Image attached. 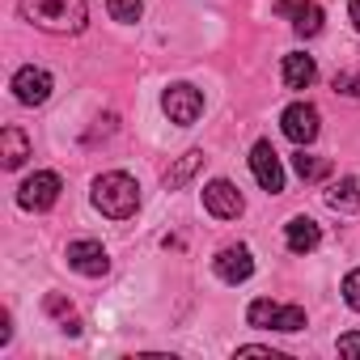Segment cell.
<instances>
[{
    "label": "cell",
    "mask_w": 360,
    "mask_h": 360,
    "mask_svg": "<svg viewBox=\"0 0 360 360\" xmlns=\"http://www.w3.org/2000/svg\"><path fill=\"white\" fill-rule=\"evenodd\" d=\"M22 22L47 30V34H81L89 22L85 0H22Z\"/></svg>",
    "instance_id": "cell-1"
},
{
    "label": "cell",
    "mask_w": 360,
    "mask_h": 360,
    "mask_svg": "<svg viewBox=\"0 0 360 360\" xmlns=\"http://www.w3.org/2000/svg\"><path fill=\"white\" fill-rule=\"evenodd\" d=\"M94 208L110 221H127L136 208H140V187L136 178L123 174V169H110V174H98L94 178Z\"/></svg>",
    "instance_id": "cell-2"
},
{
    "label": "cell",
    "mask_w": 360,
    "mask_h": 360,
    "mask_svg": "<svg viewBox=\"0 0 360 360\" xmlns=\"http://www.w3.org/2000/svg\"><path fill=\"white\" fill-rule=\"evenodd\" d=\"M246 318H250V326H259V330H284V335H292V330L305 326V309H301V305H280V301H271V297L250 301Z\"/></svg>",
    "instance_id": "cell-3"
},
{
    "label": "cell",
    "mask_w": 360,
    "mask_h": 360,
    "mask_svg": "<svg viewBox=\"0 0 360 360\" xmlns=\"http://www.w3.org/2000/svg\"><path fill=\"white\" fill-rule=\"evenodd\" d=\"M161 106H165L169 123H178V127H191V123L204 115V94H200L195 85H187V81H174V85L161 94Z\"/></svg>",
    "instance_id": "cell-4"
},
{
    "label": "cell",
    "mask_w": 360,
    "mask_h": 360,
    "mask_svg": "<svg viewBox=\"0 0 360 360\" xmlns=\"http://www.w3.org/2000/svg\"><path fill=\"white\" fill-rule=\"evenodd\" d=\"M60 191H64L60 174H51V169H39V174H30L26 183L18 187V204H22L26 212H47V208H56Z\"/></svg>",
    "instance_id": "cell-5"
},
{
    "label": "cell",
    "mask_w": 360,
    "mask_h": 360,
    "mask_svg": "<svg viewBox=\"0 0 360 360\" xmlns=\"http://www.w3.org/2000/svg\"><path fill=\"white\" fill-rule=\"evenodd\" d=\"M250 169H255L259 187H263L267 195H280V191H284V165H280L271 140H259V144L250 148Z\"/></svg>",
    "instance_id": "cell-6"
},
{
    "label": "cell",
    "mask_w": 360,
    "mask_h": 360,
    "mask_svg": "<svg viewBox=\"0 0 360 360\" xmlns=\"http://www.w3.org/2000/svg\"><path fill=\"white\" fill-rule=\"evenodd\" d=\"M204 208L212 217H221V221H233V217L246 212V200H242V191L229 183V178H212V183L204 187Z\"/></svg>",
    "instance_id": "cell-7"
},
{
    "label": "cell",
    "mask_w": 360,
    "mask_h": 360,
    "mask_svg": "<svg viewBox=\"0 0 360 360\" xmlns=\"http://www.w3.org/2000/svg\"><path fill=\"white\" fill-rule=\"evenodd\" d=\"M13 98L22 102V106H43L47 98H51V72L47 68H18V77H13Z\"/></svg>",
    "instance_id": "cell-8"
},
{
    "label": "cell",
    "mask_w": 360,
    "mask_h": 360,
    "mask_svg": "<svg viewBox=\"0 0 360 360\" xmlns=\"http://www.w3.org/2000/svg\"><path fill=\"white\" fill-rule=\"evenodd\" d=\"M280 127H284V136L292 140V144H309V140H318V110L309 106V102H292L284 115H280Z\"/></svg>",
    "instance_id": "cell-9"
},
{
    "label": "cell",
    "mask_w": 360,
    "mask_h": 360,
    "mask_svg": "<svg viewBox=\"0 0 360 360\" xmlns=\"http://www.w3.org/2000/svg\"><path fill=\"white\" fill-rule=\"evenodd\" d=\"M68 267L81 271V276H106L110 271V255L102 250V242L81 238V242H68Z\"/></svg>",
    "instance_id": "cell-10"
},
{
    "label": "cell",
    "mask_w": 360,
    "mask_h": 360,
    "mask_svg": "<svg viewBox=\"0 0 360 360\" xmlns=\"http://www.w3.org/2000/svg\"><path fill=\"white\" fill-rule=\"evenodd\" d=\"M276 13L292 18V30H297L301 39L322 34V9L314 5V0H276Z\"/></svg>",
    "instance_id": "cell-11"
},
{
    "label": "cell",
    "mask_w": 360,
    "mask_h": 360,
    "mask_svg": "<svg viewBox=\"0 0 360 360\" xmlns=\"http://www.w3.org/2000/svg\"><path fill=\"white\" fill-rule=\"evenodd\" d=\"M212 271H217L225 284H242V280L255 276V259H250L246 246H225V250L212 259Z\"/></svg>",
    "instance_id": "cell-12"
},
{
    "label": "cell",
    "mask_w": 360,
    "mask_h": 360,
    "mask_svg": "<svg viewBox=\"0 0 360 360\" xmlns=\"http://www.w3.org/2000/svg\"><path fill=\"white\" fill-rule=\"evenodd\" d=\"M284 242H288L292 255H309V250H318L322 229H318V221H309V217H292V221L284 225Z\"/></svg>",
    "instance_id": "cell-13"
},
{
    "label": "cell",
    "mask_w": 360,
    "mask_h": 360,
    "mask_svg": "<svg viewBox=\"0 0 360 360\" xmlns=\"http://www.w3.org/2000/svg\"><path fill=\"white\" fill-rule=\"evenodd\" d=\"M314 81H318V64L301 51H288L284 56V85L288 89H309Z\"/></svg>",
    "instance_id": "cell-14"
},
{
    "label": "cell",
    "mask_w": 360,
    "mask_h": 360,
    "mask_svg": "<svg viewBox=\"0 0 360 360\" xmlns=\"http://www.w3.org/2000/svg\"><path fill=\"white\" fill-rule=\"evenodd\" d=\"M0 157H5V169H22L30 157V140L22 127H5L0 131Z\"/></svg>",
    "instance_id": "cell-15"
},
{
    "label": "cell",
    "mask_w": 360,
    "mask_h": 360,
    "mask_svg": "<svg viewBox=\"0 0 360 360\" xmlns=\"http://www.w3.org/2000/svg\"><path fill=\"white\" fill-rule=\"evenodd\" d=\"M200 165H204V153H200V148L183 153V157H178V165H169V169H165V178H161V183H165V191L187 187L191 178H195V169H200Z\"/></svg>",
    "instance_id": "cell-16"
},
{
    "label": "cell",
    "mask_w": 360,
    "mask_h": 360,
    "mask_svg": "<svg viewBox=\"0 0 360 360\" xmlns=\"http://www.w3.org/2000/svg\"><path fill=\"white\" fill-rule=\"evenodd\" d=\"M326 204H330L335 212H356V204H360V183H356V178H339V183L326 191Z\"/></svg>",
    "instance_id": "cell-17"
},
{
    "label": "cell",
    "mask_w": 360,
    "mask_h": 360,
    "mask_svg": "<svg viewBox=\"0 0 360 360\" xmlns=\"http://www.w3.org/2000/svg\"><path fill=\"white\" fill-rule=\"evenodd\" d=\"M292 169L305 178V183H318V178H326V174H330V161H322V157H309V153L301 148V153L292 157Z\"/></svg>",
    "instance_id": "cell-18"
},
{
    "label": "cell",
    "mask_w": 360,
    "mask_h": 360,
    "mask_svg": "<svg viewBox=\"0 0 360 360\" xmlns=\"http://www.w3.org/2000/svg\"><path fill=\"white\" fill-rule=\"evenodd\" d=\"M106 9H110V18H115V22H123V26L140 22V13H144L140 0H106Z\"/></svg>",
    "instance_id": "cell-19"
},
{
    "label": "cell",
    "mask_w": 360,
    "mask_h": 360,
    "mask_svg": "<svg viewBox=\"0 0 360 360\" xmlns=\"http://www.w3.org/2000/svg\"><path fill=\"white\" fill-rule=\"evenodd\" d=\"M335 94L360 102V72H339V77H335Z\"/></svg>",
    "instance_id": "cell-20"
},
{
    "label": "cell",
    "mask_w": 360,
    "mask_h": 360,
    "mask_svg": "<svg viewBox=\"0 0 360 360\" xmlns=\"http://www.w3.org/2000/svg\"><path fill=\"white\" fill-rule=\"evenodd\" d=\"M343 301H347V305H352V309L360 314V267L343 276Z\"/></svg>",
    "instance_id": "cell-21"
},
{
    "label": "cell",
    "mask_w": 360,
    "mask_h": 360,
    "mask_svg": "<svg viewBox=\"0 0 360 360\" xmlns=\"http://www.w3.org/2000/svg\"><path fill=\"white\" fill-rule=\"evenodd\" d=\"M339 356H360V330L339 335Z\"/></svg>",
    "instance_id": "cell-22"
},
{
    "label": "cell",
    "mask_w": 360,
    "mask_h": 360,
    "mask_svg": "<svg viewBox=\"0 0 360 360\" xmlns=\"http://www.w3.org/2000/svg\"><path fill=\"white\" fill-rule=\"evenodd\" d=\"M47 314H60V318H72V305H68V301H64L60 292H51V297H47Z\"/></svg>",
    "instance_id": "cell-23"
},
{
    "label": "cell",
    "mask_w": 360,
    "mask_h": 360,
    "mask_svg": "<svg viewBox=\"0 0 360 360\" xmlns=\"http://www.w3.org/2000/svg\"><path fill=\"white\" fill-rule=\"evenodd\" d=\"M238 356H263V360H280V352H271V347H259V343H250V347H238Z\"/></svg>",
    "instance_id": "cell-24"
},
{
    "label": "cell",
    "mask_w": 360,
    "mask_h": 360,
    "mask_svg": "<svg viewBox=\"0 0 360 360\" xmlns=\"http://www.w3.org/2000/svg\"><path fill=\"white\" fill-rule=\"evenodd\" d=\"M347 18H352V26L360 30V0H347Z\"/></svg>",
    "instance_id": "cell-25"
}]
</instances>
